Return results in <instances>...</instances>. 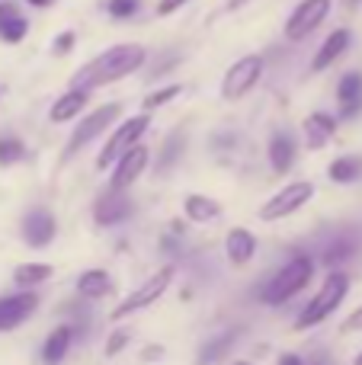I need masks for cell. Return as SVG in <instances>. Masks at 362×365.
<instances>
[{"label":"cell","mask_w":362,"mask_h":365,"mask_svg":"<svg viewBox=\"0 0 362 365\" xmlns=\"http://www.w3.org/2000/svg\"><path fill=\"white\" fill-rule=\"evenodd\" d=\"M51 276H55V266H48V263H19L13 269V282L19 289H36V285L48 282Z\"/></svg>","instance_id":"cb8c5ba5"},{"label":"cell","mask_w":362,"mask_h":365,"mask_svg":"<svg viewBox=\"0 0 362 365\" xmlns=\"http://www.w3.org/2000/svg\"><path fill=\"white\" fill-rule=\"evenodd\" d=\"M128 343H132V330H125V327L113 330V336L106 340V356H109V359H113V356H119Z\"/></svg>","instance_id":"f1b7e54d"},{"label":"cell","mask_w":362,"mask_h":365,"mask_svg":"<svg viewBox=\"0 0 362 365\" xmlns=\"http://www.w3.org/2000/svg\"><path fill=\"white\" fill-rule=\"evenodd\" d=\"M340 330H343V334H353V330H362V304H359L356 311H353L350 317H346V321H343V327H340Z\"/></svg>","instance_id":"1f68e13d"},{"label":"cell","mask_w":362,"mask_h":365,"mask_svg":"<svg viewBox=\"0 0 362 365\" xmlns=\"http://www.w3.org/2000/svg\"><path fill=\"white\" fill-rule=\"evenodd\" d=\"M231 365H250V362H244V359H237V362H231Z\"/></svg>","instance_id":"8d00e7d4"},{"label":"cell","mask_w":362,"mask_h":365,"mask_svg":"<svg viewBox=\"0 0 362 365\" xmlns=\"http://www.w3.org/2000/svg\"><path fill=\"white\" fill-rule=\"evenodd\" d=\"M23 240L29 247H36V250H42V247H48L51 240H55V234H58V221H55V215L48 212V208H32V212H26V218H23Z\"/></svg>","instance_id":"4fadbf2b"},{"label":"cell","mask_w":362,"mask_h":365,"mask_svg":"<svg viewBox=\"0 0 362 365\" xmlns=\"http://www.w3.org/2000/svg\"><path fill=\"white\" fill-rule=\"evenodd\" d=\"M350 295V276L343 269H331L321 282V289L311 295V302L301 308L299 321H295V330H311L318 324H324L333 311L343 304V298Z\"/></svg>","instance_id":"7a4b0ae2"},{"label":"cell","mask_w":362,"mask_h":365,"mask_svg":"<svg viewBox=\"0 0 362 365\" xmlns=\"http://www.w3.org/2000/svg\"><path fill=\"white\" fill-rule=\"evenodd\" d=\"M311 199H314V182H308V180L286 182L279 192H273L260 205V218L263 221H282V218H289V215H295L299 208H305Z\"/></svg>","instance_id":"8992f818"},{"label":"cell","mask_w":362,"mask_h":365,"mask_svg":"<svg viewBox=\"0 0 362 365\" xmlns=\"http://www.w3.org/2000/svg\"><path fill=\"white\" fill-rule=\"evenodd\" d=\"M183 212L192 225H212L215 218H222V205H218L212 195H202V192H190L183 199Z\"/></svg>","instance_id":"44dd1931"},{"label":"cell","mask_w":362,"mask_h":365,"mask_svg":"<svg viewBox=\"0 0 362 365\" xmlns=\"http://www.w3.org/2000/svg\"><path fill=\"white\" fill-rule=\"evenodd\" d=\"M74 32H61V36L55 38V45H51V48H55V55H68L71 48H74Z\"/></svg>","instance_id":"4dcf8cb0"},{"label":"cell","mask_w":362,"mask_h":365,"mask_svg":"<svg viewBox=\"0 0 362 365\" xmlns=\"http://www.w3.org/2000/svg\"><path fill=\"white\" fill-rule=\"evenodd\" d=\"M263 77V58L260 55H244L224 71L222 77V96L224 100H241L260 83Z\"/></svg>","instance_id":"52a82bcc"},{"label":"cell","mask_w":362,"mask_h":365,"mask_svg":"<svg viewBox=\"0 0 362 365\" xmlns=\"http://www.w3.org/2000/svg\"><path fill=\"white\" fill-rule=\"evenodd\" d=\"M183 4H190V0H160V4H157V16H170V13H177Z\"/></svg>","instance_id":"d6a6232c"},{"label":"cell","mask_w":362,"mask_h":365,"mask_svg":"<svg viewBox=\"0 0 362 365\" xmlns=\"http://www.w3.org/2000/svg\"><path fill=\"white\" fill-rule=\"evenodd\" d=\"M113 292V279H109L106 269H87L77 279V295L83 298H103Z\"/></svg>","instance_id":"603a6c76"},{"label":"cell","mask_w":362,"mask_h":365,"mask_svg":"<svg viewBox=\"0 0 362 365\" xmlns=\"http://www.w3.org/2000/svg\"><path fill=\"white\" fill-rule=\"evenodd\" d=\"M87 100H90L87 90H74V87H68L61 96H58L55 103H51L48 119L55 122V125H64V122H74L77 115H83V109H87Z\"/></svg>","instance_id":"9a60e30c"},{"label":"cell","mask_w":362,"mask_h":365,"mask_svg":"<svg viewBox=\"0 0 362 365\" xmlns=\"http://www.w3.org/2000/svg\"><path fill=\"white\" fill-rule=\"evenodd\" d=\"M346 4H359V0H346Z\"/></svg>","instance_id":"f35d334b"},{"label":"cell","mask_w":362,"mask_h":365,"mask_svg":"<svg viewBox=\"0 0 362 365\" xmlns=\"http://www.w3.org/2000/svg\"><path fill=\"white\" fill-rule=\"evenodd\" d=\"M337 103H340V115L343 119H353V115L362 113V74L359 71H350V74L340 77Z\"/></svg>","instance_id":"ac0fdd59"},{"label":"cell","mask_w":362,"mask_h":365,"mask_svg":"<svg viewBox=\"0 0 362 365\" xmlns=\"http://www.w3.org/2000/svg\"><path fill=\"white\" fill-rule=\"evenodd\" d=\"M29 32V19L19 13V6L13 0H0V42L19 45Z\"/></svg>","instance_id":"2e32d148"},{"label":"cell","mask_w":362,"mask_h":365,"mask_svg":"<svg viewBox=\"0 0 362 365\" xmlns=\"http://www.w3.org/2000/svg\"><path fill=\"white\" fill-rule=\"evenodd\" d=\"M151 128V115H132V119L119 122V125L113 128V135L106 138V145L100 148V154H96V170H106V167H113L115 160H119V154H125L128 148L135 145V141H141V135Z\"/></svg>","instance_id":"5b68a950"},{"label":"cell","mask_w":362,"mask_h":365,"mask_svg":"<svg viewBox=\"0 0 362 365\" xmlns=\"http://www.w3.org/2000/svg\"><path fill=\"white\" fill-rule=\"evenodd\" d=\"M19 160H26V145L23 141L13 138V135L0 138V167H13V164H19Z\"/></svg>","instance_id":"484cf974"},{"label":"cell","mask_w":362,"mask_h":365,"mask_svg":"<svg viewBox=\"0 0 362 365\" xmlns=\"http://www.w3.org/2000/svg\"><path fill=\"white\" fill-rule=\"evenodd\" d=\"M267 158H269V167H273L276 173H286L292 170L295 158H299V145H295L292 132H273L269 135V145H267Z\"/></svg>","instance_id":"5bb4252c"},{"label":"cell","mask_w":362,"mask_h":365,"mask_svg":"<svg viewBox=\"0 0 362 365\" xmlns=\"http://www.w3.org/2000/svg\"><path fill=\"white\" fill-rule=\"evenodd\" d=\"M234 340V334H222L218 340H212V343H205V349H202V356H199V362L196 365H212V362H218V356L228 349V343Z\"/></svg>","instance_id":"83f0119b"},{"label":"cell","mask_w":362,"mask_h":365,"mask_svg":"<svg viewBox=\"0 0 362 365\" xmlns=\"http://www.w3.org/2000/svg\"><path fill=\"white\" fill-rule=\"evenodd\" d=\"M71 343H74V330L68 324H58L48 336H45V346H42V362L45 365H61L64 356H68Z\"/></svg>","instance_id":"7402d4cb"},{"label":"cell","mask_w":362,"mask_h":365,"mask_svg":"<svg viewBox=\"0 0 362 365\" xmlns=\"http://www.w3.org/2000/svg\"><path fill=\"white\" fill-rule=\"evenodd\" d=\"M346 48H350V29H333L331 36L324 38V45L318 48V55H314L311 71H318V74H321V71H327Z\"/></svg>","instance_id":"ffe728a7"},{"label":"cell","mask_w":362,"mask_h":365,"mask_svg":"<svg viewBox=\"0 0 362 365\" xmlns=\"http://www.w3.org/2000/svg\"><path fill=\"white\" fill-rule=\"evenodd\" d=\"M38 311V295L32 289H19L16 295H0V334L23 327Z\"/></svg>","instance_id":"8fae6325"},{"label":"cell","mask_w":362,"mask_h":365,"mask_svg":"<svg viewBox=\"0 0 362 365\" xmlns=\"http://www.w3.org/2000/svg\"><path fill=\"white\" fill-rule=\"evenodd\" d=\"M353 365H362V353H359V356H356V362H353Z\"/></svg>","instance_id":"74e56055"},{"label":"cell","mask_w":362,"mask_h":365,"mask_svg":"<svg viewBox=\"0 0 362 365\" xmlns=\"http://www.w3.org/2000/svg\"><path fill=\"white\" fill-rule=\"evenodd\" d=\"M26 4H29V6H51L55 0H26Z\"/></svg>","instance_id":"e575fe53"},{"label":"cell","mask_w":362,"mask_h":365,"mask_svg":"<svg viewBox=\"0 0 362 365\" xmlns=\"http://www.w3.org/2000/svg\"><path fill=\"white\" fill-rule=\"evenodd\" d=\"M132 212H135V205H132V199L125 195V189H113V186H109L106 192L93 202V221L100 227L122 225V221L132 218Z\"/></svg>","instance_id":"7c38bea8"},{"label":"cell","mask_w":362,"mask_h":365,"mask_svg":"<svg viewBox=\"0 0 362 365\" xmlns=\"http://www.w3.org/2000/svg\"><path fill=\"white\" fill-rule=\"evenodd\" d=\"M170 282H173V266H160V269H157V272H151V276H148L145 282H141L138 289L132 292V295L122 298L119 308L113 311V321H125L128 314H138V311L151 308V304L157 302L160 295H167Z\"/></svg>","instance_id":"277c9868"},{"label":"cell","mask_w":362,"mask_h":365,"mask_svg":"<svg viewBox=\"0 0 362 365\" xmlns=\"http://www.w3.org/2000/svg\"><path fill=\"white\" fill-rule=\"evenodd\" d=\"M331 13V0H301L286 19V38L289 42H301L308 38Z\"/></svg>","instance_id":"9c48e42d"},{"label":"cell","mask_w":362,"mask_h":365,"mask_svg":"<svg viewBox=\"0 0 362 365\" xmlns=\"http://www.w3.org/2000/svg\"><path fill=\"white\" fill-rule=\"evenodd\" d=\"M148 51L141 48V45H113V48H106L103 55L90 58L83 68L74 71V77H71V87L74 90H96V87H106V83H115L122 81V77L135 74V71L145 64Z\"/></svg>","instance_id":"6da1fadb"},{"label":"cell","mask_w":362,"mask_h":365,"mask_svg":"<svg viewBox=\"0 0 362 365\" xmlns=\"http://www.w3.org/2000/svg\"><path fill=\"white\" fill-rule=\"evenodd\" d=\"M180 93H183V87H180V83H170V87H160V90H154V93H148L141 106H145V113H151V109H157V106H164V103L177 100Z\"/></svg>","instance_id":"4316f807"},{"label":"cell","mask_w":362,"mask_h":365,"mask_svg":"<svg viewBox=\"0 0 362 365\" xmlns=\"http://www.w3.org/2000/svg\"><path fill=\"white\" fill-rule=\"evenodd\" d=\"M151 164V151H148L141 141H135L125 154H119V160L113 164V177H109V186L113 189H132L135 182L141 180V173Z\"/></svg>","instance_id":"30bf717a"},{"label":"cell","mask_w":362,"mask_h":365,"mask_svg":"<svg viewBox=\"0 0 362 365\" xmlns=\"http://www.w3.org/2000/svg\"><path fill=\"white\" fill-rule=\"evenodd\" d=\"M301 132H305L308 148L321 151V148L333 138V132H337V119H333L331 113H311L305 122H301Z\"/></svg>","instance_id":"d6986e66"},{"label":"cell","mask_w":362,"mask_h":365,"mask_svg":"<svg viewBox=\"0 0 362 365\" xmlns=\"http://www.w3.org/2000/svg\"><path fill=\"white\" fill-rule=\"evenodd\" d=\"M122 115V103H106V106L93 109L90 115H81V122H77V128L71 132V141H68V154H77L83 145H90L93 138H100L103 132H106L109 125H113L115 119Z\"/></svg>","instance_id":"ba28073f"},{"label":"cell","mask_w":362,"mask_h":365,"mask_svg":"<svg viewBox=\"0 0 362 365\" xmlns=\"http://www.w3.org/2000/svg\"><path fill=\"white\" fill-rule=\"evenodd\" d=\"M106 10H109V16H115V19H128L138 10V0H109Z\"/></svg>","instance_id":"f546056e"},{"label":"cell","mask_w":362,"mask_h":365,"mask_svg":"<svg viewBox=\"0 0 362 365\" xmlns=\"http://www.w3.org/2000/svg\"><path fill=\"white\" fill-rule=\"evenodd\" d=\"M276 365H305V362H301V356H299V353H282Z\"/></svg>","instance_id":"836d02e7"},{"label":"cell","mask_w":362,"mask_h":365,"mask_svg":"<svg viewBox=\"0 0 362 365\" xmlns=\"http://www.w3.org/2000/svg\"><path fill=\"white\" fill-rule=\"evenodd\" d=\"M311 365H331V359H327V356H314Z\"/></svg>","instance_id":"d590c367"},{"label":"cell","mask_w":362,"mask_h":365,"mask_svg":"<svg viewBox=\"0 0 362 365\" xmlns=\"http://www.w3.org/2000/svg\"><path fill=\"white\" fill-rule=\"evenodd\" d=\"M327 177L333 182H356L362 177V158H353V154H346V158H337L331 167H327Z\"/></svg>","instance_id":"d4e9b609"},{"label":"cell","mask_w":362,"mask_h":365,"mask_svg":"<svg viewBox=\"0 0 362 365\" xmlns=\"http://www.w3.org/2000/svg\"><path fill=\"white\" fill-rule=\"evenodd\" d=\"M224 253H228L231 266H247L257 257V237L247 227H231L224 237Z\"/></svg>","instance_id":"e0dca14e"},{"label":"cell","mask_w":362,"mask_h":365,"mask_svg":"<svg viewBox=\"0 0 362 365\" xmlns=\"http://www.w3.org/2000/svg\"><path fill=\"white\" fill-rule=\"evenodd\" d=\"M311 276H314V259L305 257V253H295V257L267 282V289H263V295H260L263 304H269V308L286 304L292 295H299L301 289H308Z\"/></svg>","instance_id":"3957f363"}]
</instances>
